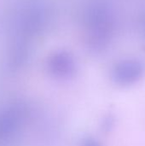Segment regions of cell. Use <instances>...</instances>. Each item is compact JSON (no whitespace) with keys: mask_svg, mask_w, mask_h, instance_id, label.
I'll use <instances>...</instances> for the list:
<instances>
[{"mask_svg":"<svg viewBox=\"0 0 145 146\" xmlns=\"http://www.w3.org/2000/svg\"><path fill=\"white\" fill-rule=\"evenodd\" d=\"M28 104L21 100L0 107V146H14L20 140L30 119Z\"/></svg>","mask_w":145,"mask_h":146,"instance_id":"1","label":"cell"},{"mask_svg":"<svg viewBox=\"0 0 145 146\" xmlns=\"http://www.w3.org/2000/svg\"><path fill=\"white\" fill-rule=\"evenodd\" d=\"M144 65L138 61L131 60L119 63L112 71V80L121 86H128L138 82L144 75Z\"/></svg>","mask_w":145,"mask_h":146,"instance_id":"2","label":"cell"},{"mask_svg":"<svg viewBox=\"0 0 145 146\" xmlns=\"http://www.w3.org/2000/svg\"><path fill=\"white\" fill-rule=\"evenodd\" d=\"M50 72L56 79H68L73 76L74 72L73 63L70 59L64 57L55 59L50 64Z\"/></svg>","mask_w":145,"mask_h":146,"instance_id":"3","label":"cell"},{"mask_svg":"<svg viewBox=\"0 0 145 146\" xmlns=\"http://www.w3.org/2000/svg\"><path fill=\"white\" fill-rule=\"evenodd\" d=\"M79 146H101V144L96 139L92 137H87L82 139Z\"/></svg>","mask_w":145,"mask_h":146,"instance_id":"4","label":"cell"}]
</instances>
